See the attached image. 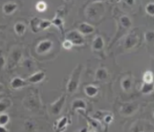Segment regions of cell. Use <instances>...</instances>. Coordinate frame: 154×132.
<instances>
[{"label":"cell","mask_w":154,"mask_h":132,"mask_svg":"<svg viewBox=\"0 0 154 132\" xmlns=\"http://www.w3.org/2000/svg\"><path fill=\"white\" fill-rule=\"evenodd\" d=\"M65 40H68L72 44V46H82L85 43V40L78 31H70L65 36Z\"/></svg>","instance_id":"obj_2"},{"label":"cell","mask_w":154,"mask_h":132,"mask_svg":"<svg viewBox=\"0 0 154 132\" xmlns=\"http://www.w3.org/2000/svg\"><path fill=\"white\" fill-rule=\"evenodd\" d=\"M3 97H4V96H3V94H2V93H0V100H2V99H3Z\"/></svg>","instance_id":"obj_36"},{"label":"cell","mask_w":154,"mask_h":132,"mask_svg":"<svg viewBox=\"0 0 154 132\" xmlns=\"http://www.w3.org/2000/svg\"><path fill=\"white\" fill-rule=\"evenodd\" d=\"M95 6H90L89 8H88V17L89 18L93 19L96 18L97 15L101 14V13H103L104 11H101V9L99 8L98 5H97V3H94Z\"/></svg>","instance_id":"obj_12"},{"label":"cell","mask_w":154,"mask_h":132,"mask_svg":"<svg viewBox=\"0 0 154 132\" xmlns=\"http://www.w3.org/2000/svg\"><path fill=\"white\" fill-rule=\"evenodd\" d=\"M65 95H62L58 100L54 102L51 105V112L52 115H54V116H58L59 114L60 113V112L63 108V105L65 103Z\"/></svg>","instance_id":"obj_4"},{"label":"cell","mask_w":154,"mask_h":132,"mask_svg":"<svg viewBox=\"0 0 154 132\" xmlns=\"http://www.w3.org/2000/svg\"><path fill=\"white\" fill-rule=\"evenodd\" d=\"M42 22L43 19L39 18V17H33L30 22V27H31V30L32 32L34 33H37L40 32L42 30Z\"/></svg>","instance_id":"obj_7"},{"label":"cell","mask_w":154,"mask_h":132,"mask_svg":"<svg viewBox=\"0 0 154 132\" xmlns=\"http://www.w3.org/2000/svg\"><path fill=\"white\" fill-rule=\"evenodd\" d=\"M146 13L149 14L150 16H153L154 15V3L152 2H150L149 3L147 4V6L145 8Z\"/></svg>","instance_id":"obj_27"},{"label":"cell","mask_w":154,"mask_h":132,"mask_svg":"<svg viewBox=\"0 0 154 132\" xmlns=\"http://www.w3.org/2000/svg\"><path fill=\"white\" fill-rule=\"evenodd\" d=\"M105 121H106V123L110 124V123L113 121V118H112V116H110V115H107V116H106V117H105Z\"/></svg>","instance_id":"obj_32"},{"label":"cell","mask_w":154,"mask_h":132,"mask_svg":"<svg viewBox=\"0 0 154 132\" xmlns=\"http://www.w3.org/2000/svg\"><path fill=\"white\" fill-rule=\"evenodd\" d=\"M11 101L8 98H3L0 100V113H4V112L11 106Z\"/></svg>","instance_id":"obj_19"},{"label":"cell","mask_w":154,"mask_h":132,"mask_svg":"<svg viewBox=\"0 0 154 132\" xmlns=\"http://www.w3.org/2000/svg\"><path fill=\"white\" fill-rule=\"evenodd\" d=\"M87 108V103L84 100L82 99H78L72 102V110H77V109H82L86 110Z\"/></svg>","instance_id":"obj_14"},{"label":"cell","mask_w":154,"mask_h":132,"mask_svg":"<svg viewBox=\"0 0 154 132\" xmlns=\"http://www.w3.org/2000/svg\"><path fill=\"white\" fill-rule=\"evenodd\" d=\"M6 28V25H2V24H0V31H3L4 29Z\"/></svg>","instance_id":"obj_35"},{"label":"cell","mask_w":154,"mask_h":132,"mask_svg":"<svg viewBox=\"0 0 154 132\" xmlns=\"http://www.w3.org/2000/svg\"><path fill=\"white\" fill-rule=\"evenodd\" d=\"M67 124H68V119L66 117H63L58 121V124H57V129L58 130H60L64 129L66 127Z\"/></svg>","instance_id":"obj_26"},{"label":"cell","mask_w":154,"mask_h":132,"mask_svg":"<svg viewBox=\"0 0 154 132\" xmlns=\"http://www.w3.org/2000/svg\"><path fill=\"white\" fill-rule=\"evenodd\" d=\"M0 132H8V130L5 128V126H0Z\"/></svg>","instance_id":"obj_33"},{"label":"cell","mask_w":154,"mask_h":132,"mask_svg":"<svg viewBox=\"0 0 154 132\" xmlns=\"http://www.w3.org/2000/svg\"><path fill=\"white\" fill-rule=\"evenodd\" d=\"M51 25H54L60 29L61 32H63V18L59 17H55L51 21Z\"/></svg>","instance_id":"obj_20"},{"label":"cell","mask_w":154,"mask_h":132,"mask_svg":"<svg viewBox=\"0 0 154 132\" xmlns=\"http://www.w3.org/2000/svg\"><path fill=\"white\" fill-rule=\"evenodd\" d=\"M134 111V107L133 105H125L122 107V113L125 114V115H130L132 114Z\"/></svg>","instance_id":"obj_24"},{"label":"cell","mask_w":154,"mask_h":132,"mask_svg":"<svg viewBox=\"0 0 154 132\" xmlns=\"http://www.w3.org/2000/svg\"><path fill=\"white\" fill-rule=\"evenodd\" d=\"M154 38V34L152 31H149L145 33V39L148 41V42H152L153 41Z\"/></svg>","instance_id":"obj_29"},{"label":"cell","mask_w":154,"mask_h":132,"mask_svg":"<svg viewBox=\"0 0 154 132\" xmlns=\"http://www.w3.org/2000/svg\"><path fill=\"white\" fill-rule=\"evenodd\" d=\"M5 64H6V60H5V58L3 56L2 53H1V51H0V69H3L4 65H5Z\"/></svg>","instance_id":"obj_31"},{"label":"cell","mask_w":154,"mask_h":132,"mask_svg":"<svg viewBox=\"0 0 154 132\" xmlns=\"http://www.w3.org/2000/svg\"><path fill=\"white\" fill-rule=\"evenodd\" d=\"M137 41H138V36H136V34H134V33H130L126 37L125 43H124V46H125V47L126 49H130V48H133L135 46Z\"/></svg>","instance_id":"obj_10"},{"label":"cell","mask_w":154,"mask_h":132,"mask_svg":"<svg viewBox=\"0 0 154 132\" xmlns=\"http://www.w3.org/2000/svg\"><path fill=\"white\" fill-rule=\"evenodd\" d=\"M28 83L26 82V80L22 79V78L20 77H15L12 79V81L10 82V86L11 88H13V89H20V88H24L25 86L27 85Z\"/></svg>","instance_id":"obj_8"},{"label":"cell","mask_w":154,"mask_h":132,"mask_svg":"<svg viewBox=\"0 0 154 132\" xmlns=\"http://www.w3.org/2000/svg\"><path fill=\"white\" fill-rule=\"evenodd\" d=\"M78 32L80 34L83 35H88L91 34L95 32V28L93 26H91V24H88L87 22H82L81 23L79 27V31Z\"/></svg>","instance_id":"obj_9"},{"label":"cell","mask_w":154,"mask_h":132,"mask_svg":"<svg viewBox=\"0 0 154 132\" xmlns=\"http://www.w3.org/2000/svg\"><path fill=\"white\" fill-rule=\"evenodd\" d=\"M22 59V50L20 47H14L10 51L8 55V67L13 68Z\"/></svg>","instance_id":"obj_3"},{"label":"cell","mask_w":154,"mask_h":132,"mask_svg":"<svg viewBox=\"0 0 154 132\" xmlns=\"http://www.w3.org/2000/svg\"><path fill=\"white\" fill-rule=\"evenodd\" d=\"M81 73H82V65L79 64L77 65L75 69H73L71 77L69 80V83H68V85H67V91L70 94L74 93L79 88Z\"/></svg>","instance_id":"obj_1"},{"label":"cell","mask_w":154,"mask_h":132,"mask_svg":"<svg viewBox=\"0 0 154 132\" xmlns=\"http://www.w3.org/2000/svg\"><path fill=\"white\" fill-rule=\"evenodd\" d=\"M85 93L88 97L92 98V97H95L96 95L97 94L98 88L96 86H93V85H89V86H87L85 88Z\"/></svg>","instance_id":"obj_18"},{"label":"cell","mask_w":154,"mask_h":132,"mask_svg":"<svg viewBox=\"0 0 154 132\" xmlns=\"http://www.w3.org/2000/svg\"><path fill=\"white\" fill-rule=\"evenodd\" d=\"M3 90H4V85L0 83V93H2Z\"/></svg>","instance_id":"obj_34"},{"label":"cell","mask_w":154,"mask_h":132,"mask_svg":"<svg viewBox=\"0 0 154 132\" xmlns=\"http://www.w3.org/2000/svg\"><path fill=\"white\" fill-rule=\"evenodd\" d=\"M90 132H95V131H90Z\"/></svg>","instance_id":"obj_37"},{"label":"cell","mask_w":154,"mask_h":132,"mask_svg":"<svg viewBox=\"0 0 154 132\" xmlns=\"http://www.w3.org/2000/svg\"><path fill=\"white\" fill-rule=\"evenodd\" d=\"M45 74L44 72H41V71L36 72L30 76L26 80V82L31 83H37L41 82L45 79Z\"/></svg>","instance_id":"obj_11"},{"label":"cell","mask_w":154,"mask_h":132,"mask_svg":"<svg viewBox=\"0 0 154 132\" xmlns=\"http://www.w3.org/2000/svg\"><path fill=\"white\" fill-rule=\"evenodd\" d=\"M143 79V82L147 83H152L153 74H152V72L151 70H148V71H146L144 73Z\"/></svg>","instance_id":"obj_22"},{"label":"cell","mask_w":154,"mask_h":132,"mask_svg":"<svg viewBox=\"0 0 154 132\" xmlns=\"http://www.w3.org/2000/svg\"><path fill=\"white\" fill-rule=\"evenodd\" d=\"M9 116L6 113H0V126H5L9 122Z\"/></svg>","instance_id":"obj_25"},{"label":"cell","mask_w":154,"mask_h":132,"mask_svg":"<svg viewBox=\"0 0 154 132\" xmlns=\"http://www.w3.org/2000/svg\"><path fill=\"white\" fill-rule=\"evenodd\" d=\"M122 87L125 91H128L129 88H130V87H131V81H130V79H124L122 82Z\"/></svg>","instance_id":"obj_28"},{"label":"cell","mask_w":154,"mask_h":132,"mask_svg":"<svg viewBox=\"0 0 154 132\" xmlns=\"http://www.w3.org/2000/svg\"><path fill=\"white\" fill-rule=\"evenodd\" d=\"M104 40L103 38L101 37V36H97L96 37L94 38L93 40V42H92V48L93 50H101L104 47Z\"/></svg>","instance_id":"obj_13"},{"label":"cell","mask_w":154,"mask_h":132,"mask_svg":"<svg viewBox=\"0 0 154 132\" xmlns=\"http://www.w3.org/2000/svg\"><path fill=\"white\" fill-rule=\"evenodd\" d=\"M35 9L37 10L38 12L40 13H43L45 10L47 9V4L45 2H43V1H41V2H38L36 4H35Z\"/></svg>","instance_id":"obj_23"},{"label":"cell","mask_w":154,"mask_h":132,"mask_svg":"<svg viewBox=\"0 0 154 132\" xmlns=\"http://www.w3.org/2000/svg\"><path fill=\"white\" fill-rule=\"evenodd\" d=\"M53 47V42L51 40H45L41 41L39 44L36 46L35 51L38 54H46Z\"/></svg>","instance_id":"obj_5"},{"label":"cell","mask_w":154,"mask_h":132,"mask_svg":"<svg viewBox=\"0 0 154 132\" xmlns=\"http://www.w3.org/2000/svg\"><path fill=\"white\" fill-rule=\"evenodd\" d=\"M62 46H63V48H64L65 50H71L72 46H73L72 43L69 41H68V40H64Z\"/></svg>","instance_id":"obj_30"},{"label":"cell","mask_w":154,"mask_h":132,"mask_svg":"<svg viewBox=\"0 0 154 132\" xmlns=\"http://www.w3.org/2000/svg\"><path fill=\"white\" fill-rule=\"evenodd\" d=\"M120 25L122 26V27L125 29L129 28L131 25H132V22L128 16H125V15H123L120 17Z\"/></svg>","instance_id":"obj_16"},{"label":"cell","mask_w":154,"mask_h":132,"mask_svg":"<svg viewBox=\"0 0 154 132\" xmlns=\"http://www.w3.org/2000/svg\"><path fill=\"white\" fill-rule=\"evenodd\" d=\"M108 78L107 71L104 68H99L96 72V79L97 80H105Z\"/></svg>","instance_id":"obj_17"},{"label":"cell","mask_w":154,"mask_h":132,"mask_svg":"<svg viewBox=\"0 0 154 132\" xmlns=\"http://www.w3.org/2000/svg\"><path fill=\"white\" fill-rule=\"evenodd\" d=\"M17 9V4L14 2H6L2 8V11L5 15H13Z\"/></svg>","instance_id":"obj_6"},{"label":"cell","mask_w":154,"mask_h":132,"mask_svg":"<svg viewBox=\"0 0 154 132\" xmlns=\"http://www.w3.org/2000/svg\"><path fill=\"white\" fill-rule=\"evenodd\" d=\"M153 91V83H143V84L142 86V93L144 94H148L151 93Z\"/></svg>","instance_id":"obj_21"},{"label":"cell","mask_w":154,"mask_h":132,"mask_svg":"<svg viewBox=\"0 0 154 132\" xmlns=\"http://www.w3.org/2000/svg\"><path fill=\"white\" fill-rule=\"evenodd\" d=\"M26 25L23 22H18L14 25V31L18 36L24 35V33L26 32Z\"/></svg>","instance_id":"obj_15"}]
</instances>
